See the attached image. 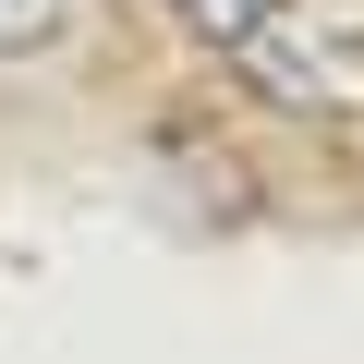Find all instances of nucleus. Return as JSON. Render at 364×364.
<instances>
[{"mask_svg":"<svg viewBox=\"0 0 364 364\" xmlns=\"http://www.w3.org/2000/svg\"><path fill=\"white\" fill-rule=\"evenodd\" d=\"M231 61L279 109H364V0H279Z\"/></svg>","mask_w":364,"mask_h":364,"instance_id":"f257e3e1","label":"nucleus"},{"mask_svg":"<svg viewBox=\"0 0 364 364\" xmlns=\"http://www.w3.org/2000/svg\"><path fill=\"white\" fill-rule=\"evenodd\" d=\"M73 25V0H0V61H25V49H61Z\"/></svg>","mask_w":364,"mask_h":364,"instance_id":"7ed1b4c3","label":"nucleus"},{"mask_svg":"<svg viewBox=\"0 0 364 364\" xmlns=\"http://www.w3.org/2000/svg\"><path fill=\"white\" fill-rule=\"evenodd\" d=\"M267 13H279V0H170V25H195L207 49H243V37L267 25Z\"/></svg>","mask_w":364,"mask_h":364,"instance_id":"f03ea898","label":"nucleus"}]
</instances>
